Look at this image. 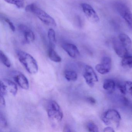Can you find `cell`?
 <instances>
[{"label": "cell", "mask_w": 132, "mask_h": 132, "mask_svg": "<svg viewBox=\"0 0 132 132\" xmlns=\"http://www.w3.org/2000/svg\"><path fill=\"white\" fill-rule=\"evenodd\" d=\"M81 6L85 15L89 20L93 23H97L99 21L100 19L95 10L89 4L82 3Z\"/></svg>", "instance_id": "52a82bcc"}, {"label": "cell", "mask_w": 132, "mask_h": 132, "mask_svg": "<svg viewBox=\"0 0 132 132\" xmlns=\"http://www.w3.org/2000/svg\"><path fill=\"white\" fill-rule=\"evenodd\" d=\"M14 79L21 88L24 89H28L29 83L27 77L22 73L16 72L13 75Z\"/></svg>", "instance_id": "30bf717a"}, {"label": "cell", "mask_w": 132, "mask_h": 132, "mask_svg": "<svg viewBox=\"0 0 132 132\" xmlns=\"http://www.w3.org/2000/svg\"><path fill=\"white\" fill-rule=\"evenodd\" d=\"M62 47L71 57L76 59L79 56V51L77 47L74 44L69 43H63L62 45Z\"/></svg>", "instance_id": "9c48e42d"}, {"label": "cell", "mask_w": 132, "mask_h": 132, "mask_svg": "<svg viewBox=\"0 0 132 132\" xmlns=\"http://www.w3.org/2000/svg\"><path fill=\"white\" fill-rule=\"evenodd\" d=\"M101 63L110 71L112 67V60L110 58L107 57H103L102 59Z\"/></svg>", "instance_id": "603a6c76"}, {"label": "cell", "mask_w": 132, "mask_h": 132, "mask_svg": "<svg viewBox=\"0 0 132 132\" xmlns=\"http://www.w3.org/2000/svg\"><path fill=\"white\" fill-rule=\"evenodd\" d=\"M122 100L123 101V104L125 105H127L128 104V100L126 97H123L122 98Z\"/></svg>", "instance_id": "d6a6232c"}, {"label": "cell", "mask_w": 132, "mask_h": 132, "mask_svg": "<svg viewBox=\"0 0 132 132\" xmlns=\"http://www.w3.org/2000/svg\"><path fill=\"white\" fill-rule=\"evenodd\" d=\"M72 129L68 125H65L63 129V132H73Z\"/></svg>", "instance_id": "4dcf8cb0"}, {"label": "cell", "mask_w": 132, "mask_h": 132, "mask_svg": "<svg viewBox=\"0 0 132 132\" xmlns=\"http://www.w3.org/2000/svg\"><path fill=\"white\" fill-rule=\"evenodd\" d=\"M102 119L107 126L117 128L119 126L121 117L118 111L116 110L109 109L103 113Z\"/></svg>", "instance_id": "277c9868"}, {"label": "cell", "mask_w": 132, "mask_h": 132, "mask_svg": "<svg viewBox=\"0 0 132 132\" xmlns=\"http://www.w3.org/2000/svg\"><path fill=\"white\" fill-rule=\"evenodd\" d=\"M48 37L50 42L51 47L53 48L55 47L56 43V37L55 31L53 29H50L48 32Z\"/></svg>", "instance_id": "2e32d148"}, {"label": "cell", "mask_w": 132, "mask_h": 132, "mask_svg": "<svg viewBox=\"0 0 132 132\" xmlns=\"http://www.w3.org/2000/svg\"><path fill=\"white\" fill-rule=\"evenodd\" d=\"M16 52L20 62L29 73L35 74L38 72V65L32 55L21 50H18Z\"/></svg>", "instance_id": "6da1fadb"}, {"label": "cell", "mask_w": 132, "mask_h": 132, "mask_svg": "<svg viewBox=\"0 0 132 132\" xmlns=\"http://www.w3.org/2000/svg\"><path fill=\"white\" fill-rule=\"evenodd\" d=\"M48 55L49 59L52 61L55 62H60L61 61V58L54 51L53 48L50 47L49 48Z\"/></svg>", "instance_id": "5bb4252c"}, {"label": "cell", "mask_w": 132, "mask_h": 132, "mask_svg": "<svg viewBox=\"0 0 132 132\" xmlns=\"http://www.w3.org/2000/svg\"><path fill=\"white\" fill-rule=\"evenodd\" d=\"M0 126L2 127H6L7 126L6 119L1 112L0 114Z\"/></svg>", "instance_id": "484cf974"}, {"label": "cell", "mask_w": 132, "mask_h": 132, "mask_svg": "<svg viewBox=\"0 0 132 132\" xmlns=\"http://www.w3.org/2000/svg\"><path fill=\"white\" fill-rule=\"evenodd\" d=\"M103 131L105 132H114L115 130L113 129V128L112 127L109 126L104 128Z\"/></svg>", "instance_id": "1f68e13d"}, {"label": "cell", "mask_w": 132, "mask_h": 132, "mask_svg": "<svg viewBox=\"0 0 132 132\" xmlns=\"http://www.w3.org/2000/svg\"><path fill=\"white\" fill-rule=\"evenodd\" d=\"M4 96L2 95H0V101H1V105L3 107H5L6 106V102H5V100L4 99Z\"/></svg>", "instance_id": "f1b7e54d"}, {"label": "cell", "mask_w": 132, "mask_h": 132, "mask_svg": "<svg viewBox=\"0 0 132 132\" xmlns=\"http://www.w3.org/2000/svg\"><path fill=\"white\" fill-rule=\"evenodd\" d=\"M64 76L66 80L69 81H75L78 78L77 73L73 70H65L64 72Z\"/></svg>", "instance_id": "9a60e30c"}, {"label": "cell", "mask_w": 132, "mask_h": 132, "mask_svg": "<svg viewBox=\"0 0 132 132\" xmlns=\"http://www.w3.org/2000/svg\"><path fill=\"white\" fill-rule=\"evenodd\" d=\"M25 10L27 12L34 13L46 25L54 27L56 26V22L54 18L41 8L38 7L34 4L27 6Z\"/></svg>", "instance_id": "7a4b0ae2"}, {"label": "cell", "mask_w": 132, "mask_h": 132, "mask_svg": "<svg viewBox=\"0 0 132 132\" xmlns=\"http://www.w3.org/2000/svg\"><path fill=\"white\" fill-rule=\"evenodd\" d=\"M19 33L22 36V42L23 44H29L34 42L35 35L32 30L24 24H21L18 26Z\"/></svg>", "instance_id": "5b68a950"}, {"label": "cell", "mask_w": 132, "mask_h": 132, "mask_svg": "<svg viewBox=\"0 0 132 132\" xmlns=\"http://www.w3.org/2000/svg\"><path fill=\"white\" fill-rule=\"evenodd\" d=\"M121 65L126 68H132V56L126 55L123 58L121 61Z\"/></svg>", "instance_id": "e0dca14e"}, {"label": "cell", "mask_w": 132, "mask_h": 132, "mask_svg": "<svg viewBox=\"0 0 132 132\" xmlns=\"http://www.w3.org/2000/svg\"><path fill=\"white\" fill-rule=\"evenodd\" d=\"M0 59L2 63L7 68H10L11 67V63L10 59L2 51H0Z\"/></svg>", "instance_id": "ac0fdd59"}, {"label": "cell", "mask_w": 132, "mask_h": 132, "mask_svg": "<svg viewBox=\"0 0 132 132\" xmlns=\"http://www.w3.org/2000/svg\"><path fill=\"white\" fill-rule=\"evenodd\" d=\"M116 84L112 79H106L103 82V89L109 93H112L116 89Z\"/></svg>", "instance_id": "7c38bea8"}, {"label": "cell", "mask_w": 132, "mask_h": 132, "mask_svg": "<svg viewBox=\"0 0 132 132\" xmlns=\"http://www.w3.org/2000/svg\"><path fill=\"white\" fill-rule=\"evenodd\" d=\"M117 87L122 94L125 95L126 93L127 92L125 84L123 85L119 82L117 84Z\"/></svg>", "instance_id": "83f0119b"}, {"label": "cell", "mask_w": 132, "mask_h": 132, "mask_svg": "<svg viewBox=\"0 0 132 132\" xmlns=\"http://www.w3.org/2000/svg\"><path fill=\"white\" fill-rule=\"evenodd\" d=\"M122 17L125 20L130 27L132 28V13L130 10L127 11Z\"/></svg>", "instance_id": "d6986e66"}, {"label": "cell", "mask_w": 132, "mask_h": 132, "mask_svg": "<svg viewBox=\"0 0 132 132\" xmlns=\"http://www.w3.org/2000/svg\"><path fill=\"white\" fill-rule=\"evenodd\" d=\"M4 84L7 93H11L13 95L16 96L18 92V87L15 82L7 79H3L1 80Z\"/></svg>", "instance_id": "8fae6325"}, {"label": "cell", "mask_w": 132, "mask_h": 132, "mask_svg": "<svg viewBox=\"0 0 132 132\" xmlns=\"http://www.w3.org/2000/svg\"><path fill=\"white\" fill-rule=\"evenodd\" d=\"M127 92L129 93L132 96V82L127 81L125 83Z\"/></svg>", "instance_id": "4316f807"}, {"label": "cell", "mask_w": 132, "mask_h": 132, "mask_svg": "<svg viewBox=\"0 0 132 132\" xmlns=\"http://www.w3.org/2000/svg\"><path fill=\"white\" fill-rule=\"evenodd\" d=\"M113 49L118 56L123 58L127 55V48L120 42L119 39L113 38Z\"/></svg>", "instance_id": "ba28073f"}, {"label": "cell", "mask_w": 132, "mask_h": 132, "mask_svg": "<svg viewBox=\"0 0 132 132\" xmlns=\"http://www.w3.org/2000/svg\"><path fill=\"white\" fill-rule=\"evenodd\" d=\"M46 110L50 119L58 122L62 120L64 116L62 110L58 103L54 100H50L47 103Z\"/></svg>", "instance_id": "3957f363"}, {"label": "cell", "mask_w": 132, "mask_h": 132, "mask_svg": "<svg viewBox=\"0 0 132 132\" xmlns=\"http://www.w3.org/2000/svg\"><path fill=\"white\" fill-rule=\"evenodd\" d=\"M1 19H3L4 21H5L8 24V26H9L12 31H13V32L15 31V27H14L13 23L10 20H9L8 18L6 17L2 16H1Z\"/></svg>", "instance_id": "d4e9b609"}, {"label": "cell", "mask_w": 132, "mask_h": 132, "mask_svg": "<svg viewBox=\"0 0 132 132\" xmlns=\"http://www.w3.org/2000/svg\"><path fill=\"white\" fill-rule=\"evenodd\" d=\"M86 101L91 104L94 105L95 104L96 100L94 98L92 97H88L86 98Z\"/></svg>", "instance_id": "f546056e"}, {"label": "cell", "mask_w": 132, "mask_h": 132, "mask_svg": "<svg viewBox=\"0 0 132 132\" xmlns=\"http://www.w3.org/2000/svg\"><path fill=\"white\" fill-rule=\"evenodd\" d=\"M6 3L15 5L18 8H23L24 4V0H4Z\"/></svg>", "instance_id": "44dd1931"}, {"label": "cell", "mask_w": 132, "mask_h": 132, "mask_svg": "<svg viewBox=\"0 0 132 132\" xmlns=\"http://www.w3.org/2000/svg\"><path fill=\"white\" fill-rule=\"evenodd\" d=\"M116 8L117 10V11L119 14L121 15V16H122L127 11L129 10L126 5L120 3L116 4Z\"/></svg>", "instance_id": "ffe728a7"}, {"label": "cell", "mask_w": 132, "mask_h": 132, "mask_svg": "<svg viewBox=\"0 0 132 132\" xmlns=\"http://www.w3.org/2000/svg\"><path fill=\"white\" fill-rule=\"evenodd\" d=\"M83 76L87 85L91 87L94 86L95 83L98 81V78L92 67L86 65L84 68Z\"/></svg>", "instance_id": "8992f818"}, {"label": "cell", "mask_w": 132, "mask_h": 132, "mask_svg": "<svg viewBox=\"0 0 132 132\" xmlns=\"http://www.w3.org/2000/svg\"><path fill=\"white\" fill-rule=\"evenodd\" d=\"M96 70L100 74L102 75H105L107 74L110 71L109 69H107L102 64H98L95 66Z\"/></svg>", "instance_id": "7402d4cb"}, {"label": "cell", "mask_w": 132, "mask_h": 132, "mask_svg": "<svg viewBox=\"0 0 132 132\" xmlns=\"http://www.w3.org/2000/svg\"><path fill=\"white\" fill-rule=\"evenodd\" d=\"M87 128L89 132H99L98 128V127L93 122H89L87 123Z\"/></svg>", "instance_id": "cb8c5ba5"}, {"label": "cell", "mask_w": 132, "mask_h": 132, "mask_svg": "<svg viewBox=\"0 0 132 132\" xmlns=\"http://www.w3.org/2000/svg\"><path fill=\"white\" fill-rule=\"evenodd\" d=\"M119 39L127 49L131 47L132 41L129 37L126 34H120L119 36Z\"/></svg>", "instance_id": "4fadbf2b"}]
</instances>
